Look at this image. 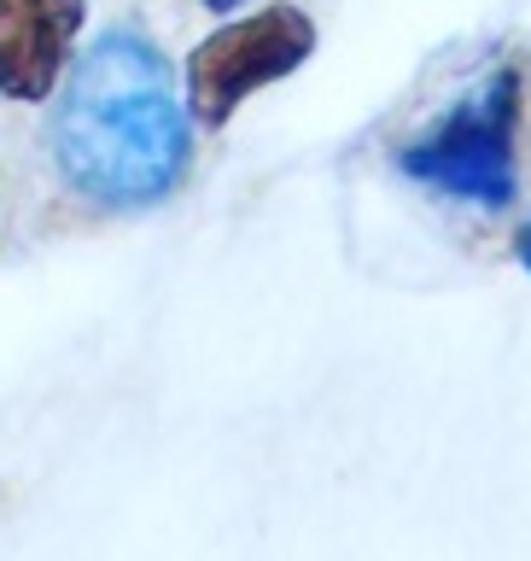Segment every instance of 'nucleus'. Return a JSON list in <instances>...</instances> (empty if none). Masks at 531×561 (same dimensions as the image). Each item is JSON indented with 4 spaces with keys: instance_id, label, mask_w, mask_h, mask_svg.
Instances as JSON below:
<instances>
[{
    "instance_id": "obj_4",
    "label": "nucleus",
    "mask_w": 531,
    "mask_h": 561,
    "mask_svg": "<svg viewBox=\"0 0 531 561\" xmlns=\"http://www.w3.org/2000/svg\"><path fill=\"white\" fill-rule=\"evenodd\" d=\"M88 0H0V94L42 105L59 88Z\"/></svg>"
},
{
    "instance_id": "obj_1",
    "label": "nucleus",
    "mask_w": 531,
    "mask_h": 561,
    "mask_svg": "<svg viewBox=\"0 0 531 561\" xmlns=\"http://www.w3.org/2000/svg\"><path fill=\"white\" fill-rule=\"evenodd\" d=\"M53 158L82 199L112 210L170 199L187 175V112L170 59L140 30H105L70 53L53 88Z\"/></svg>"
},
{
    "instance_id": "obj_6",
    "label": "nucleus",
    "mask_w": 531,
    "mask_h": 561,
    "mask_svg": "<svg viewBox=\"0 0 531 561\" xmlns=\"http://www.w3.org/2000/svg\"><path fill=\"white\" fill-rule=\"evenodd\" d=\"M210 12H234V7H245V0H205Z\"/></svg>"
},
{
    "instance_id": "obj_2",
    "label": "nucleus",
    "mask_w": 531,
    "mask_h": 561,
    "mask_svg": "<svg viewBox=\"0 0 531 561\" xmlns=\"http://www.w3.org/2000/svg\"><path fill=\"white\" fill-rule=\"evenodd\" d=\"M515 123H520V70L503 65L455 105V112L397 152L403 175L473 205L515 199Z\"/></svg>"
},
{
    "instance_id": "obj_3",
    "label": "nucleus",
    "mask_w": 531,
    "mask_h": 561,
    "mask_svg": "<svg viewBox=\"0 0 531 561\" xmlns=\"http://www.w3.org/2000/svg\"><path fill=\"white\" fill-rule=\"evenodd\" d=\"M315 53V24L298 7H263L252 18L210 30L187 53V112L205 129H222L257 88L292 77Z\"/></svg>"
},
{
    "instance_id": "obj_5",
    "label": "nucleus",
    "mask_w": 531,
    "mask_h": 561,
    "mask_svg": "<svg viewBox=\"0 0 531 561\" xmlns=\"http://www.w3.org/2000/svg\"><path fill=\"white\" fill-rule=\"evenodd\" d=\"M515 252H520V263H526V270H531V222L520 228V240H515Z\"/></svg>"
}]
</instances>
